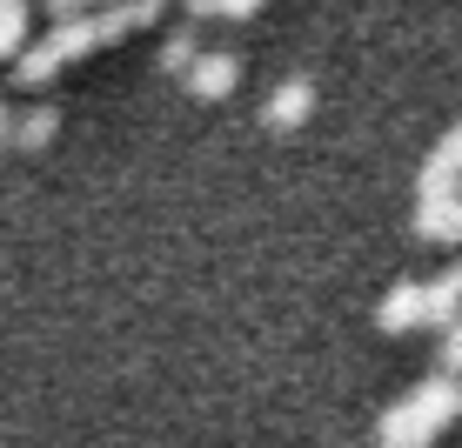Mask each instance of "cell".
<instances>
[{
	"instance_id": "cell-1",
	"label": "cell",
	"mask_w": 462,
	"mask_h": 448,
	"mask_svg": "<svg viewBox=\"0 0 462 448\" xmlns=\"http://www.w3.org/2000/svg\"><path fill=\"white\" fill-rule=\"evenodd\" d=\"M228 81H235V60H228V54H215V60H201V68H195V87H201V94H221Z\"/></svg>"
},
{
	"instance_id": "cell-2",
	"label": "cell",
	"mask_w": 462,
	"mask_h": 448,
	"mask_svg": "<svg viewBox=\"0 0 462 448\" xmlns=\"http://www.w3.org/2000/svg\"><path fill=\"white\" fill-rule=\"evenodd\" d=\"M301 107H309V87H301V81L275 94V121H295V114H301Z\"/></svg>"
},
{
	"instance_id": "cell-3",
	"label": "cell",
	"mask_w": 462,
	"mask_h": 448,
	"mask_svg": "<svg viewBox=\"0 0 462 448\" xmlns=\"http://www.w3.org/2000/svg\"><path fill=\"white\" fill-rule=\"evenodd\" d=\"M7 41H21V7H14V0H0V47Z\"/></svg>"
}]
</instances>
